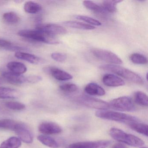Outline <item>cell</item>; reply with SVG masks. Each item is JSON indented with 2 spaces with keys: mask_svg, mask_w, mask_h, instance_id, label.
<instances>
[{
  "mask_svg": "<svg viewBox=\"0 0 148 148\" xmlns=\"http://www.w3.org/2000/svg\"><path fill=\"white\" fill-rule=\"evenodd\" d=\"M18 35L22 38L37 42H42L49 45L59 44L60 41L55 36L47 34L38 30H23L18 32Z\"/></svg>",
  "mask_w": 148,
  "mask_h": 148,
  "instance_id": "cell-1",
  "label": "cell"
},
{
  "mask_svg": "<svg viewBox=\"0 0 148 148\" xmlns=\"http://www.w3.org/2000/svg\"><path fill=\"white\" fill-rule=\"evenodd\" d=\"M95 115L102 119L123 123L128 125L131 123L139 121L137 118L129 114L107 110H99L96 112Z\"/></svg>",
  "mask_w": 148,
  "mask_h": 148,
  "instance_id": "cell-2",
  "label": "cell"
},
{
  "mask_svg": "<svg viewBox=\"0 0 148 148\" xmlns=\"http://www.w3.org/2000/svg\"><path fill=\"white\" fill-rule=\"evenodd\" d=\"M100 69L111 72L125 79L137 84H143V80L138 74L123 66L114 64H105L100 66Z\"/></svg>",
  "mask_w": 148,
  "mask_h": 148,
  "instance_id": "cell-3",
  "label": "cell"
},
{
  "mask_svg": "<svg viewBox=\"0 0 148 148\" xmlns=\"http://www.w3.org/2000/svg\"><path fill=\"white\" fill-rule=\"evenodd\" d=\"M110 134L115 140L132 147H141L144 144L143 141L138 137L128 134L117 128H111L110 130Z\"/></svg>",
  "mask_w": 148,
  "mask_h": 148,
  "instance_id": "cell-4",
  "label": "cell"
},
{
  "mask_svg": "<svg viewBox=\"0 0 148 148\" xmlns=\"http://www.w3.org/2000/svg\"><path fill=\"white\" fill-rule=\"evenodd\" d=\"M76 100L80 104L90 108L99 110H107L110 109L109 103L107 102L86 95H81L77 97Z\"/></svg>",
  "mask_w": 148,
  "mask_h": 148,
  "instance_id": "cell-5",
  "label": "cell"
},
{
  "mask_svg": "<svg viewBox=\"0 0 148 148\" xmlns=\"http://www.w3.org/2000/svg\"><path fill=\"white\" fill-rule=\"evenodd\" d=\"M109 104L110 108L120 111H132L135 109L132 99L130 97L125 96L112 99Z\"/></svg>",
  "mask_w": 148,
  "mask_h": 148,
  "instance_id": "cell-6",
  "label": "cell"
},
{
  "mask_svg": "<svg viewBox=\"0 0 148 148\" xmlns=\"http://www.w3.org/2000/svg\"><path fill=\"white\" fill-rule=\"evenodd\" d=\"M92 52L95 57L103 61L110 63V64H123L122 60L117 55L112 52L103 49H94Z\"/></svg>",
  "mask_w": 148,
  "mask_h": 148,
  "instance_id": "cell-7",
  "label": "cell"
},
{
  "mask_svg": "<svg viewBox=\"0 0 148 148\" xmlns=\"http://www.w3.org/2000/svg\"><path fill=\"white\" fill-rule=\"evenodd\" d=\"M36 30L42 31L47 34L53 36L65 34L67 33V30L64 27L53 24H38L36 25Z\"/></svg>",
  "mask_w": 148,
  "mask_h": 148,
  "instance_id": "cell-8",
  "label": "cell"
},
{
  "mask_svg": "<svg viewBox=\"0 0 148 148\" xmlns=\"http://www.w3.org/2000/svg\"><path fill=\"white\" fill-rule=\"evenodd\" d=\"M110 143L109 140L78 142L70 145L68 148H106Z\"/></svg>",
  "mask_w": 148,
  "mask_h": 148,
  "instance_id": "cell-9",
  "label": "cell"
},
{
  "mask_svg": "<svg viewBox=\"0 0 148 148\" xmlns=\"http://www.w3.org/2000/svg\"><path fill=\"white\" fill-rule=\"evenodd\" d=\"M18 138L24 143H31L33 141V136L31 132L25 124L18 123L14 130Z\"/></svg>",
  "mask_w": 148,
  "mask_h": 148,
  "instance_id": "cell-10",
  "label": "cell"
},
{
  "mask_svg": "<svg viewBox=\"0 0 148 148\" xmlns=\"http://www.w3.org/2000/svg\"><path fill=\"white\" fill-rule=\"evenodd\" d=\"M44 70L59 81H66L73 79V76L70 73L56 67H45Z\"/></svg>",
  "mask_w": 148,
  "mask_h": 148,
  "instance_id": "cell-11",
  "label": "cell"
},
{
  "mask_svg": "<svg viewBox=\"0 0 148 148\" xmlns=\"http://www.w3.org/2000/svg\"><path fill=\"white\" fill-rule=\"evenodd\" d=\"M40 132L46 135L59 134L62 131V129L58 124L53 122H45L40 125L38 127Z\"/></svg>",
  "mask_w": 148,
  "mask_h": 148,
  "instance_id": "cell-12",
  "label": "cell"
},
{
  "mask_svg": "<svg viewBox=\"0 0 148 148\" xmlns=\"http://www.w3.org/2000/svg\"><path fill=\"white\" fill-rule=\"evenodd\" d=\"M15 57L17 58L27 61L31 64H41L45 62V60L42 58L23 52H17L15 53Z\"/></svg>",
  "mask_w": 148,
  "mask_h": 148,
  "instance_id": "cell-13",
  "label": "cell"
},
{
  "mask_svg": "<svg viewBox=\"0 0 148 148\" xmlns=\"http://www.w3.org/2000/svg\"><path fill=\"white\" fill-rule=\"evenodd\" d=\"M104 84L110 87H118L124 85V81L123 79L113 74H106L103 78Z\"/></svg>",
  "mask_w": 148,
  "mask_h": 148,
  "instance_id": "cell-14",
  "label": "cell"
},
{
  "mask_svg": "<svg viewBox=\"0 0 148 148\" xmlns=\"http://www.w3.org/2000/svg\"><path fill=\"white\" fill-rule=\"evenodd\" d=\"M2 76L8 83L13 84H21L26 83V76L18 75L11 72H4Z\"/></svg>",
  "mask_w": 148,
  "mask_h": 148,
  "instance_id": "cell-15",
  "label": "cell"
},
{
  "mask_svg": "<svg viewBox=\"0 0 148 148\" xmlns=\"http://www.w3.org/2000/svg\"><path fill=\"white\" fill-rule=\"evenodd\" d=\"M84 91L86 93L92 96H103L106 94L103 88L94 83L88 84L85 87Z\"/></svg>",
  "mask_w": 148,
  "mask_h": 148,
  "instance_id": "cell-16",
  "label": "cell"
},
{
  "mask_svg": "<svg viewBox=\"0 0 148 148\" xmlns=\"http://www.w3.org/2000/svg\"><path fill=\"white\" fill-rule=\"evenodd\" d=\"M21 96V92L9 87H0V99H16Z\"/></svg>",
  "mask_w": 148,
  "mask_h": 148,
  "instance_id": "cell-17",
  "label": "cell"
},
{
  "mask_svg": "<svg viewBox=\"0 0 148 148\" xmlns=\"http://www.w3.org/2000/svg\"><path fill=\"white\" fill-rule=\"evenodd\" d=\"M7 66L10 72L18 75H22L27 71V68L24 64L16 61L9 62Z\"/></svg>",
  "mask_w": 148,
  "mask_h": 148,
  "instance_id": "cell-18",
  "label": "cell"
},
{
  "mask_svg": "<svg viewBox=\"0 0 148 148\" xmlns=\"http://www.w3.org/2000/svg\"><path fill=\"white\" fill-rule=\"evenodd\" d=\"M0 48L12 51L21 52L25 51V48L18 45L5 40L0 39Z\"/></svg>",
  "mask_w": 148,
  "mask_h": 148,
  "instance_id": "cell-19",
  "label": "cell"
},
{
  "mask_svg": "<svg viewBox=\"0 0 148 148\" xmlns=\"http://www.w3.org/2000/svg\"><path fill=\"white\" fill-rule=\"evenodd\" d=\"M21 145V140L18 138L11 137L1 144L0 148H19Z\"/></svg>",
  "mask_w": 148,
  "mask_h": 148,
  "instance_id": "cell-20",
  "label": "cell"
},
{
  "mask_svg": "<svg viewBox=\"0 0 148 148\" xmlns=\"http://www.w3.org/2000/svg\"><path fill=\"white\" fill-rule=\"evenodd\" d=\"M64 25L68 27L84 30H92L96 27L93 26L77 21H67L63 23Z\"/></svg>",
  "mask_w": 148,
  "mask_h": 148,
  "instance_id": "cell-21",
  "label": "cell"
},
{
  "mask_svg": "<svg viewBox=\"0 0 148 148\" xmlns=\"http://www.w3.org/2000/svg\"><path fill=\"white\" fill-rule=\"evenodd\" d=\"M38 140L46 146L51 148H58L59 145L58 142L51 137L45 135H40L38 136Z\"/></svg>",
  "mask_w": 148,
  "mask_h": 148,
  "instance_id": "cell-22",
  "label": "cell"
},
{
  "mask_svg": "<svg viewBox=\"0 0 148 148\" xmlns=\"http://www.w3.org/2000/svg\"><path fill=\"white\" fill-rule=\"evenodd\" d=\"M128 125L132 130L144 136H148V125L147 124L140 123V121H138L131 123Z\"/></svg>",
  "mask_w": 148,
  "mask_h": 148,
  "instance_id": "cell-23",
  "label": "cell"
},
{
  "mask_svg": "<svg viewBox=\"0 0 148 148\" xmlns=\"http://www.w3.org/2000/svg\"><path fill=\"white\" fill-rule=\"evenodd\" d=\"M122 1H104L102 4V8L104 11L110 13H115L116 12V5L122 2Z\"/></svg>",
  "mask_w": 148,
  "mask_h": 148,
  "instance_id": "cell-24",
  "label": "cell"
},
{
  "mask_svg": "<svg viewBox=\"0 0 148 148\" xmlns=\"http://www.w3.org/2000/svg\"><path fill=\"white\" fill-rule=\"evenodd\" d=\"M24 10L26 12L29 14H35L42 10V6L38 3L32 1L25 2L24 5Z\"/></svg>",
  "mask_w": 148,
  "mask_h": 148,
  "instance_id": "cell-25",
  "label": "cell"
},
{
  "mask_svg": "<svg viewBox=\"0 0 148 148\" xmlns=\"http://www.w3.org/2000/svg\"><path fill=\"white\" fill-rule=\"evenodd\" d=\"M134 100L135 102L139 105L142 106H148V96L143 92H136L134 95Z\"/></svg>",
  "mask_w": 148,
  "mask_h": 148,
  "instance_id": "cell-26",
  "label": "cell"
},
{
  "mask_svg": "<svg viewBox=\"0 0 148 148\" xmlns=\"http://www.w3.org/2000/svg\"><path fill=\"white\" fill-rule=\"evenodd\" d=\"M3 19L6 23L9 24H17L20 20V18L18 14L13 12H9L4 14Z\"/></svg>",
  "mask_w": 148,
  "mask_h": 148,
  "instance_id": "cell-27",
  "label": "cell"
},
{
  "mask_svg": "<svg viewBox=\"0 0 148 148\" xmlns=\"http://www.w3.org/2000/svg\"><path fill=\"white\" fill-rule=\"evenodd\" d=\"M84 6L87 9L93 11L97 13H104L105 11L102 7L99 6L97 4L90 1H83Z\"/></svg>",
  "mask_w": 148,
  "mask_h": 148,
  "instance_id": "cell-28",
  "label": "cell"
},
{
  "mask_svg": "<svg viewBox=\"0 0 148 148\" xmlns=\"http://www.w3.org/2000/svg\"><path fill=\"white\" fill-rule=\"evenodd\" d=\"M131 61L135 64H147V58L142 54L138 53H134L130 56Z\"/></svg>",
  "mask_w": 148,
  "mask_h": 148,
  "instance_id": "cell-29",
  "label": "cell"
},
{
  "mask_svg": "<svg viewBox=\"0 0 148 148\" xmlns=\"http://www.w3.org/2000/svg\"><path fill=\"white\" fill-rule=\"evenodd\" d=\"M18 122L10 119L0 120V128L14 130Z\"/></svg>",
  "mask_w": 148,
  "mask_h": 148,
  "instance_id": "cell-30",
  "label": "cell"
},
{
  "mask_svg": "<svg viewBox=\"0 0 148 148\" xmlns=\"http://www.w3.org/2000/svg\"><path fill=\"white\" fill-rule=\"evenodd\" d=\"M75 17L77 19L83 21L88 24L92 25V26H99L102 25V23L100 21L95 19L90 18V17H88V16H84V15H77Z\"/></svg>",
  "mask_w": 148,
  "mask_h": 148,
  "instance_id": "cell-31",
  "label": "cell"
},
{
  "mask_svg": "<svg viewBox=\"0 0 148 148\" xmlns=\"http://www.w3.org/2000/svg\"><path fill=\"white\" fill-rule=\"evenodd\" d=\"M60 89L62 91L66 93H73L77 90L78 88L75 84H65L60 86Z\"/></svg>",
  "mask_w": 148,
  "mask_h": 148,
  "instance_id": "cell-32",
  "label": "cell"
},
{
  "mask_svg": "<svg viewBox=\"0 0 148 148\" xmlns=\"http://www.w3.org/2000/svg\"><path fill=\"white\" fill-rule=\"evenodd\" d=\"M5 105L8 108L14 110H21L25 108V106L24 104L18 102H8Z\"/></svg>",
  "mask_w": 148,
  "mask_h": 148,
  "instance_id": "cell-33",
  "label": "cell"
},
{
  "mask_svg": "<svg viewBox=\"0 0 148 148\" xmlns=\"http://www.w3.org/2000/svg\"><path fill=\"white\" fill-rule=\"evenodd\" d=\"M51 57L55 61L60 63L64 62L67 58L66 54L62 53H52Z\"/></svg>",
  "mask_w": 148,
  "mask_h": 148,
  "instance_id": "cell-34",
  "label": "cell"
},
{
  "mask_svg": "<svg viewBox=\"0 0 148 148\" xmlns=\"http://www.w3.org/2000/svg\"><path fill=\"white\" fill-rule=\"evenodd\" d=\"M42 80V78L40 76L37 75H30L26 76V83L35 84L40 82Z\"/></svg>",
  "mask_w": 148,
  "mask_h": 148,
  "instance_id": "cell-35",
  "label": "cell"
},
{
  "mask_svg": "<svg viewBox=\"0 0 148 148\" xmlns=\"http://www.w3.org/2000/svg\"><path fill=\"white\" fill-rule=\"evenodd\" d=\"M112 148H127L126 146L122 144L121 143H117L115 144L114 146H113Z\"/></svg>",
  "mask_w": 148,
  "mask_h": 148,
  "instance_id": "cell-36",
  "label": "cell"
},
{
  "mask_svg": "<svg viewBox=\"0 0 148 148\" xmlns=\"http://www.w3.org/2000/svg\"><path fill=\"white\" fill-rule=\"evenodd\" d=\"M2 83V80L1 78H0V84H1Z\"/></svg>",
  "mask_w": 148,
  "mask_h": 148,
  "instance_id": "cell-37",
  "label": "cell"
},
{
  "mask_svg": "<svg viewBox=\"0 0 148 148\" xmlns=\"http://www.w3.org/2000/svg\"><path fill=\"white\" fill-rule=\"evenodd\" d=\"M15 2H17V3H19V2H22V1H15Z\"/></svg>",
  "mask_w": 148,
  "mask_h": 148,
  "instance_id": "cell-38",
  "label": "cell"
},
{
  "mask_svg": "<svg viewBox=\"0 0 148 148\" xmlns=\"http://www.w3.org/2000/svg\"><path fill=\"white\" fill-rule=\"evenodd\" d=\"M146 148V147H142V148Z\"/></svg>",
  "mask_w": 148,
  "mask_h": 148,
  "instance_id": "cell-39",
  "label": "cell"
}]
</instances>
